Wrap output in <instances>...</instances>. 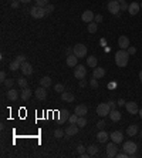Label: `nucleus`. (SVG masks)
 Listing matches in <instances>:
<instances>
[{"mask_svg": "<svg viewBox=\"0 0 142 158\" xmlns=\"http://www.w3.org/2000/svg\"><path fill=\"white\" fill-rule=\"evenodd\" d=\"M139 80H141V81H142V70H141V71H139Z\"/></svg>", "mask_w": 142, "mask_h": 158, "instance_id": "56", "label": "nucleus"}, {"mask_svg": "<svg viewBox=\"0 0 142 158\" xmlns=\"http://www.w3.org/2000/svg\"><path fill=\"white\" fill-rule=\"evenodd\" d=\"M77 61H78V57L75 54H71V56H67V57H65V64L68 67H75L77 66Z\"/></svg>", "mask_w": 142, "mask_h": 158, "instance_id": "16", "label": "nucleus"}, {"mask_svg": "<svg viewBox=\"0 0 142 158\" xmlns=\"http://www.w3.org/2000/svg\"><path fill=\"white\" fill-rule=\"evenodd\" d=\"M108 138H110V134H108L107 131H104V130H100V132L97 134L98 143H107Z\"/></svg>", "mask_w": 142, "mask_h": 158, "instance_id": "20", "label": "nucleus"}, {"mask_svg": "<svg viewBox=\"0 0 142 158\" xmlns=\"http://www.w3.org/2000/svg\"><path fill=\"white\" fill-rule=\"evenodd\" d=\"M34 94H36V97L39 100L47 98V91H45V87H43V86H40L39 88H36V90H34Z\"/></svg>", "mask_w": 142, "mask_h": 158, "instance_id": "14", "label": "nucleus"}, {"mask_svg": "<svg viewBox=\"0 0 142 158\" xmlns=\"http://www.w3.org/2000/svg\"><path fill=\"white\" fill-rule=\"evenodd\" d=\"M30 97H31V88H29V87L23 88L21 93H20V98L23 100V101H27Z\"/></svg>", "mask_w": 142, "mask_h": 158, "instance_id": "21", "label": "nucleus"}, {"mask_svg": "<svg viewBox=\"0 0 142 158\" xmlns=\"http://www.w3.org/2000/svg\"><path fill=\"white\" fill-rule=\"evenodd\" d=\"M77 125L80 127V128H84L85 125H87V118H85V115H83V117H78Z\"/></svg>", "mask_w": 142, "mask_h": 158, "instance_id": "32", "label": "nucleus"}, {"mask_svg": "<svg viewBox=\"0 0 142 158\" xmlns=\"http://www.w3.org/2000/svg\"><path fill=\"white\" fill-rule=\"evenodd\" d=\"M20 67H21V64H20L19 61H17V60H16V59H14L13 61L10 63V66H9V68H10L12 71H17V70H19Z\"/></svg>", "mask_w": 142, "mask_h": 158, "instance_id": "28", "label": "nucleus"}, {"mask_svg": "<svg viewBox=\"0 0 142 158\" xmlns=\"http://www.w3.org/2000/svg\"><path fill=\"white\" fill-rule=\"evenodd\" d=\"M108 12L112 14H118L121 12V3L116 1V0H111L108 3Z\"/></svg>", "mask_w": 142, "mask_h": 158, "instance_id": "8", "label": "nucleus"}, {"mask_svg": "<svg viewBox=\"0 0 142 158\" xmlns=\"http://www.w3.org/2000/svg\"><path fill=\"white\" fill-rule=\"evenodd\" d=\"M118 46H119V49H122V50H127L129 47V39L127 36H121L118 39Z\"/></svg>", "mask_w": 142, "mask_h": 158, "instance_id": "17", "label": "nucleus"}, {"mask_svg": "<svg viewBox=\"0 0 142 158\" xmlns=\"http://www.w3.org/2000/svg\"><path fill=\"white\" fill-rule=\"evenodd\" d=\"M0 81H1V83H4V81H6V73H4V71L0 73Z\"/></svg>", "mask_w": 142, "mask_h": 158, "instance_id": "50", "label": "nucleus"}, {"mask_svg": "<svg viewBox=\"0 0 142 158\" xmlns=\"http://www.w3.org/2000/svg\"><path fill=\"white\" fill-rule=\"evenodd\" d=\"M29 12H30V14H31V17H34V19H43L44 16H47L45 7L34 6V7H31V9H30Z\"/></svg>", "mask_w": 142, "mask_h": 158, "instance_id": "3", "label": "nucleus"}, {"mask_svg": "<svg viewBox=\"0 0 142 158\" xmlns=\"http://www.w3.org/2000/svg\"><path fill=\"white\" fill-rule=\"evenodd\" d=\"M92 76H94L95 79H102L104 76H105V68H102V67H95L94 71H92Z\"/></svg>", "mask_w": 142, "mask_h": 158, "instance_id": "23", "label": "nucleus"}, {"mask_svg": "<svg viewBox=\"0 0 142 158\" xmlns=\"http://www.w3.org/2000/svg\"><path fill=\"white\" fill-rule=\"evenodd\" d=\"M138 131H139V128H138L136 124H131L128 128H127V134H128L129 137H135L136 134H138Z\"/></svg>", "mask_w": 142, "mask_h": 158, "instance_id": "22", "label": "nucleus"}, {"mask_svg": "<svg viewBox=\"0 0 142 158\" xmlns=\"http://www.w3.org/2000/svg\"><path fill=\"white\" fill-rule=\"evenodd\" d=\"M125 108H127V111L129 114H138L139 112V108H138V104H136L135 101H129L125 104Z\"/></svg>", "mask_w": 142, "mask_h": 158, "instance_id": "9", "label": "nucleus"}, {"mask_svg": "<svg viewBox=\"0 0 142 158\" xmlns=\"http://www.w3.org/2000/svg\"><path fill=\"white\" fill-rule=\"evenodd\" d=\"M125 104H127V101H125L124 98H119L118 101H116V105H118V107H122V105H125Z\"/></svg>", "mask_w": 142, "mask_h": 158, "instance_id": "47", "label": "nucleus"}, {"mask_svg": "<svg viewBox=\"0 0 142 158\" xmlns=\"http://www.w3.org/2000/svg\"><path fill=\"white\" fill-rule=\"evenodd\" d=\"M110 138H111V141H114V143H116V144H119V143H122V132L121 131L111 132Z\"/></svg>", "mask_w": 142, "mask_h": 158, "instance_id": "19", "label": "nucleus"}, {"mask_svg": "<svg viewBox=\"0 0 142 158\" xmlns=\"http://www.w3.org/2000/svg\"><path fill=\"white\" fill-rule=\"evenodd\" d=\"M40 86H43V87H50L51 86V79L48 77V76H45V77H41L40 79Z\"/></svg>", "mask_w": 142, "mask_h": 158, "instance_id": "27", "label": "nucleus"}, {"mask_svg": "<svg viewBox=\"0 0 142 158\" xmlns=\"http://www.w3.org/2000/svg\"><path fill=\"white\" fill-rule=\"evenodd\" d=\"M68 121H70V124H77V121H78V115H77V114H72V115H70Z\"/></svg>", "mask_w": 142, "mask_h": 158, "instance_id": "37", "label": "nucleus"}, {"mask_svg": "<svg viewBox=\"0 0 142 158\" xmlns=\"http://www.w3.org/2000/svg\"><path fill=\"white\" fill-rule=\"evenodd\" d=\"M74 49V54L77 56L78 59H83V57H87V47L84 44H81V43H78L75 46L72 47Z\"/></svg>", "mask_w": 142, "mask_h": 158, "instance_id": "6", "label": "nucleus"}, {"mask_svg": "<svg viewBox=\"0 0 142 158\" xmlns=\"http://www.w3.org/2000/svg\"><path fill=\"white\" fill-rule=\"evenodd\" d=\"M98 79H95V77H92V79H91V81H90V86L92 87V88H97L98 87V81H97Z\"/></svg>", "mask_w": 142, "mask_h": 158, "instance_id": "40", "label": "nucleus"}, {"mask_svg": "<svg viewBox=\"0 0 142 158\" xmlns=\"http://www.w3.org/2000/svg\"><path fill=\"white\" fill-rule=\"evenodd\" d=\"M68 118H70V112L67 111V110H63V111L60 112V121H61V123L68 121Z\"/></svg>", "mask_w": 142, "mask_h": 158, "instance_id": "30", "label": "nucleus"}, {"mask_svg": "<svg viewBox=\"0 0 142 158\" xmlns=\"http://www.w3.org/2000/svg\"><path fill=\"white\" fill-rule=\"evenodd\" d=\"M61 100L65 101V103H72V101H74V94H72V93H68V91L61 93Z\"/></svg>", "mask_w": 142, "mask_h": 158, "instance_id": "24", "label": "nucleus"}, {"mask_svg": "<svg viewBox=\"0 0 142 158\" xmlns=\"http://www.w3.org/2000/svg\"><path fill=\"white\" fill-rule=\"evenodd\" d=\"M19 1H21V3H24V4H27V3H30L31 0H19Z\"/></svg>", "mask_w": 142, "mask_h": 158, "instance_id": "55", "label": "nucleus"}, {"mask_svg": "<svg viewBox=\"0 0 142 158\" xmlns=\"http://www.w3.org/2000/svg\"><path fill=\"white\" fill-rule=\"evenodd\" d=\"M128 61H129V53L127 51V50L119 49V50L115 53V63H116V66L121 67V68H124V67H127Z\"/></svg>", "mask_w": 142, "mask_h": 158, "instance_id": "1", "label": "nucleus"}, {"mask_svg": "<svg viewBox=\"0 0 142 158\" xmlns=\"http://www.w3.org/2000/svg\"><path fill=\"white\" fill-rule=\"evenodd\" d=\"M138 114H139V117L142 118V110H139V112H138Z\"/></svg>", "mask_w": 142, "mask_h": 158, "instance_id": "57", "label": "nucleus"}, {"mask_svg": "<svg viewBox=\"0 0 142 158\" xmlns=\"http://www.w3.org/2000/svg\"><path fill=\"white\" fill-rule=\"evenodd\" d=\"M127 51L129 53V56H131V54H135V53H136V47H134V46H129L128 49H127Z\"/></svg>", "mask_w": 142, "mask_h": 158, "instance_id": "42", "label": "nucleus"}, {"mask_svg": "<svg viewBox=\"0 0 142 158\" xmlns=\"http://www.w3.org/2000/svg\"><path fill=\"white\" fill-rule=\"evenodd\" d=\"M12 1H13V0H12Z\"/></svg>", "mask_w": 142, "mask_h": 158, "instance_id": "61", "label": "nucleus"}, {"mask_svg": "<svg viewBox=\"0 0 142 158\" xmlns=\"http://www.w3.org/2000/svg\"><path fill=\"white\" fill-rule=\"evenodd\" d=\"M14 84V80L13 79H6V81H4V86L7 87V88H12Z\"/></svg>", "mask_w": 142, "mask_h": 158, "instance_id": "38", "label": "nucleus"}, {"mask_svg": "<svg viewBox=\"0 0 142 158\" xmlns=\"http://www.w3.org/2000/svg\"><path fill=\"white\" fill-rule=\"evenodd\" d=\"M84 151H85L84 145H78V147H77V152H78V154H84Z\"/></svg>", "mask_w": 142, "mask_h": 158, "instance_id": "46", "label": "nucleus"}, {"mask_svg": "<svg viewBox=\"0 0 142 158\" xmlns=\"http://www.w3.org/2000/svg\"><path fill=\"white\" fill-rule=\"evenodd\" d=\"M97 127H98V130H102L104 127H105V121H104V120L98 121V123H97Z\"/></svg>", "mask_w": 142, "mask_h": 158, "instance_id": "44", "label": "nucleus"}, {"mask_svg": "<svg viewBox=\"0 0 142 158\" xmlns=\"http://www.w3.org/2000/svg\"><path fill=\"white\" fill-rule=\"evenodd\" d=\"M139 10H141V4L136 3V1H132L128 7V13L131 14V16H136V14L139 13Z\"/></svg>", "mask_w": 142, "mask_h": 158, "instance_id": "10", "label": "nucleus"}, {"mask_svg": "<svg viewBox=\"0 0 142 158\" xmlns=\"http://www.w3.org/2000/svg\"><path fill=\"white\" fill-rule=\"evenodd\" d=\"M94 17H95V14L92 13L91 10H85L84 13H83V16H81V20L88 24V23H91V21L94 20Z\"/></svg>", "mask_w": 142, "mask_h": 158, "instance_id": "13", "label": "nucleus"}, {"mask_svg": "<svg viewBox=\"0 0 142 158\" xmlns=\"http://www.w3.org/2000/svg\"><path fill=\"white\" fill-rule=\"evenodd\" d=\"M87 151H88V154H90V155H95V154H98L100 148H98V145L92 144V145H90V147L87 148Z\"/></svg>", "mask_w": 142, "mask_h": 158, "instance_id": "29", "label": "nucleus"}, {"mask_svg": "<svg viewBox=\"0 0 142 158\" xmlns=\"http://www.w3.org/2000/svg\"><path fill=\"white\" fill-rule=\"evenodd\" d=\"M17 84L20 86V88H26L29 84H27V80L24 79V77H19L17 79Z\"/></svg>", "mask_w": 142, "mask_h": 158, "instance_id": "33", "label": "nucleus"}, {"mask_svg": "<svg viewBox=\"0 0 142 158\" xmlns=\"http://www.w3.org/2000/svg\"><path fill=\"white\" fill-rule=\"evenodd\" d=\"M20 70L21 73L24 74V76H30L33 74V66L29 63V61H24V63H21V67H20Z\"/></svg>", "mask_w": 142, "mask_h": 158, "instance_id": "11", "label": "nucleus"}, {"mask_svg": "<svg viewBox=\"0 0 142 158\" xmlns=\"http://www.w3.org/2000/svg\"><path fill=\"white\" fill-rule=\"evenodd\" d=\"M108 105L111 107V110H115V105H116V103L114 101V100H110V101H108Z\"/></svg>", "mask_w": 142, "mask_h": 158, "instance_id": "49", "label": "nucleus"}, {"mask_svg": "<svg viewBox=\"0 0 142 158\" xmlns=\"http://www.w3.org/2000/svg\"><path fill=\"white\" fill-rule=\"evenodd\" d=\"M116 1H124V0H116Z\"/></svg>", "mask_w": 142, "mask_h": 158, "instance_id": "59", "label": "nucleus"}, {"mask_svg": "<svg viewBox=\"0 0 142 158\" xmlns=\"http://www.w3.org/2000/svg\"><path fill=\"white\" fill-rule=\"evenodd\" d=\"M12 7H13V9H17V7H19V0H13V1H12Z\"/></svg>", "mask_w": 142, "mask_h": 158, "instance_id": "51", "label": "nucleus"}, {"mask_svg": "<svg viewBox=\"0 0 142 158\" xmlns=\"http://www.w3.org/2000/svg\"><path fill=\"white\" fill-rule=\"evenodd\" d=\"M116 157L118 158H127V157H129V155L122 150V152H118V154H116Z\"/></svg>", "mask_w": 142, "mask_h": 158, "instance_id": "45", "label": "nucleus"}, {"mask_svg": "<svg viewBox=\"0 0 142 158\" xmlns=\"http://www.w3.org/2000/svg\"><path fill=\"white\" fill-rule=\"evenodd\" d=\"M80 86L85 87V86H87V81H85V80H81V81H80Z\"/></svg>", "mask_w": 142, "mask_h": 158, "instance_id": "54", "label": "nucleus"}, {"mask_svg": "<svg viewBox=\"0 0 142 158\" xmlns=\"http://www.w3.org/2000/svg\"><path fill=\"white\" fill-rule=\"evenodd\" d=\"M87 64H88V67H91V68H95L98 64V59L95 56H90V57H87Z\"/></svg>", "mask_w": 142, "mask_h": 158, "instance_id": "25", "label": "nucleus"}, {"mask_svg": "<svg viewBox=\"0 0 142 158\" xmlns=\"http://www.w3.org/2000/svg\"><path fill=\"white\" fill-rule=\"evenodd\" d=\"M78 128H80V127H78L77 124L68 125V127L65 128V135H67V138H68V137H72V135H75V134L78 132Z\"/></svg>", "mask_w": 142, "mask_h": 158, "instance_id": "12", "label": "nucleus"}, {"mask_svg": "<svg viewBox=\"0 0 142 158\" xmlns=\"http://www.w3.org/2000/svg\"><path fill=\"white\" fill-rule=\"evenodd\" d=\"M119 3H121V10H128V7H129V4H127V3H125V0H124V1H119Z\"/></svg>", "mask_w": 142, "mask_h": 158, "instance_id": "43", "label": "nucleus"}, {"mask_svg": "<svg viewBox=\"0 0 142 158\" xmlns=\"http://www.w3.org/2000/svg\"><path fill=\"white\" fill-rule=\"evenodd\" d=\"M64 134H65V131H63L61 128H57V130L54 131V137H56V138H63Z\"/></svg>", "mask_w": 142, "mask_h": 158, "instance_id": "34", "label": "nucleus"}, {"mask_svg": "<svg viewBox=\"0 0 142 158\" xmlns=\"http://www.w3.org/2000/svg\"><path fill=\"white\" fill-rule=\"evenodd\" d=\"M110 117H111V121H119L121 120V112L118 111V110H111L110 112Z\"/></svg>", "mask_w": 142, "mask_h": 158, "instance_id": "26", "label": "nucleus"}, {"mask_svg": "<svg viewBox=\"0 0 142 158\" xmlns=\"http://www.w3.org/2000/svg\"><path fill=\"white\" fill-rule=\"evenodd\" d=\"M80 157L81 158H88V157H91V155L88 154V152H84V154H80Z\"/></svg>", "mask_w": 142, "mask_h": 158, "instance_id": "53", "label": "nucleus"}, {"mask_svg": "<svg viewBox=\"0 0 142 158\" xmlns=\"http://www.w3.org/2000/svg\"><path fill=\"white\" fill-rule=\"evenodd\" d=\"M48 4V0H36V6L39 7H45Z\"/></svg>", "mask_w": 142, "mask_h": 158, "instance_id": "36", "label": "nucleus"}, {"mask_svg": "<svg viewBox=\"0 0 142 158\" xmlns=\"http://www.w3.org/2000/svg\"><path fill=\"white\" fill-rule=\"evenodd\" d=\"M6 96L10 101H17V100H19V91L14 90V88H9V91L6 93Z\"/></svg>", "mask_w": 142, "mask_h": 158, "instance_id": "18", "label": "nucleus"}, {"mask_svg": "<svg viewBox=\"0 0 142 158\" xmlns=\"http://www.w3.org/2000/svg\"><path fill=\"white\" fill-rule=\"evenodd\" d=\"M139 135H141V138H142V131H141V132H139Z\"/></svg>", "mask_w": 142, "mask_h": 158, "instance_id": "58", "label": "nucleus"}, {"mask_svg": "<svg viewBox=\"0 0 142 158\" xmlns=\"http://www.w3.org/2000/svg\"><path fill=\"white\" fill-rule=\"evenodd\" d=\"M94 20H95V23H101V21H102V16H101V14H95Z\"/></svg>", "mask_w": 142, "mask_h": 158, "instance_id": "48", "label": "nucleus"}, {"mask_svg": "<svg viewBox=\"0 0 142 158\" xmlns=\"http://www.w3.org/2000/svg\"><path fill=\"white\" fill-rule=\"evenodd\" d=\"M141 9H142V3H141Z\"/></svg>", "mask_w": 142, "mask_h": 158, "instance_id": "60", "label": "nucleus"}, {"mask_svg": "<svg viewBox=\"0 0 142 158\" xmlns=\"http://www.w3.org/2000/svg\"><path fill=\"white\" fill-rule=\"evenodd\" d=\"M54 91L60 93V94H61V93H64L65 91V90H64V86H63V84H60V83H58V84H56V86H54Z\"/></svg>", "mask_w": 142, "mask_h": 158, "instance_id": "35", "label": "nucleus"}, {"mask_svg": "<svg viewBox=\"0 0 142 158\" xmlns=\"http://www.w3.org/2000/svg\"><path fill=\"white\" fill-rule=\"evenodd\" d=\"M54 9H56L54 4H50V3H48V4L45 6V12H47V14H51L53 12H54Z\"/></svg>", "mask_w": 142, "mask_h": 158, "instance_id": "39", "label": "nucleus"}, {"mask_svg": "<svg viewBox=\"0 0 142 158\" xmlns=\"http://www.w3.org/2000/svg\"><path fill=\"white\" fill-rule=\"evenodd\" d=\"M16 60L19 61L20 64H21V63H24V61H27V60H26V56H24V54H19V56L16 57Z\"/></svg>", "mask_w": 142, "mask_h": 158, "instance_id": "41", "label": "nucleus"}, {"mask_svg": "<svg viewBox=\"0 0 142 158\" xmlns=\"http://www.w3.org/2000/svg\"><path fill=\"white\" fill-rule=\"evenodd\" d=\"M65 54H67V56H71V54H74V49H65Z\"/></svg>", "mask_w": 142, "mask_h": 158, "instance_id": "52", "label": "nucleus"}, {"mask_svg": "<svg viewBox=\"0 0 142 158\" xmlns=\"http://www.w3.org/2000/svg\"><path fill=\"white\" fill-rule=\"evenodd\" d=\"M85 76H87V68L83 64H77L75 68H74V77L77 80H84Z\"/></svg>", "mask_w": 142, "mask_h": 158, "instance_id": "4", "label": "nucleus"}, {"mask_svg": "<svg viewBox=\"0 0 142 158\" xmlns=\"http://www.w3.org/2000/svg\"><path fill=\"white\" fill-rule=\"evenodd\" d=\"M87 29H88V33H95V32H97V29H98V23H95V21H94V23H92V21H91V23H88V27H87Z\"/></svg>", "mask_w": 142, "mask_h": 158, "instance_id": "31", "label": "nucleus"}, {"mask_svg": "<svg viewBox=\"0 0 142 158\" xmlns=\"http://www.w3.org/2000/svg\"><path fill=\"white\" fill-rule=\"evenodd\" d=\"M116 154H118V147H116V143L111 141L110 144H107V157L114 158V157H116Z\"/></svg>", "mask_w": 142, "mask_h": 158, "instance_id": "7", "label": "nucleus"}, {"mask_svg": "<svg viewBox=\"0 0 142 158\" xmlns=\"http://www.w3.org/2000/svg\"><path fill=\"white\" fill-rule=\"evenodd\" d=\"M110 112H111V107L108 105V103H101L97 107V114L100 117H107V115H110Z\"/></svg>", "mask_w": 142, "mask_h": 158, "instance_id": "5", "label": "nucleus"}, {"mask_svg": "<svg viewBox=\"0 0 142 158\" xmlns=\"http://www.w3.org/2000/svg\"><path fill=\"white\" fill-rule=\"evenodd\" d=\"M136 148H138V145H136L134 141H125L122 145V150L128 154L129 157H134V155H135Z\"/></svg>", "mask_w": 142, "mask_h": 158, "instance_id": "2", "label": "nucleus"}, {"mask_svg": "<svg viewBox=\"0 0 142 158\" xmlns=\"http://www.w3.org/2000/svg\"><path fill=\"white\" fill-rule=\"evenodd\" d=\"M74 112L77 114L78 117H83V115H85V114H88V107H87L85 104H80V105L75 107Z\"/></svg>", "mask_w": 142, "mask_h": 158, "instance_id": "15", "label": "nucleus"}]
</instances>
